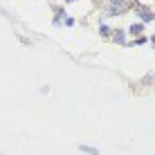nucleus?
I'll list each match as a JSON object with an SVG mask.
<instances>
[{
    "mask_svg": "<svg viewBox=\"0 0 155 155\" xmlns=\"http://www.w3.org/2000/svg\"><path fill=\"white\" fill-rule=\"evenodd\" d=\"M81 151H85V153H90V155H97V151H94V148H90V146H81Z\"/></svg>",
    "mask_w": 155,
    "mask_h": 155,
    "instance_id": "1",
    "label": "nucleus"
},
{
    "mask_svg": "<svg viewBox=\"0 0 155 155\" xmlns=\"http://www.w3.org/2000/svg\"><path fill=\"white\" fill-rule=\"evenodd\" d=\"M130 31H133V34H140V31H142V25H133Z\"/></svg>",
    "mask_w": 155,
    "mask_h": 155,
    "instance_id": "2",
    "label": "nucleus"
}]
</instances>
